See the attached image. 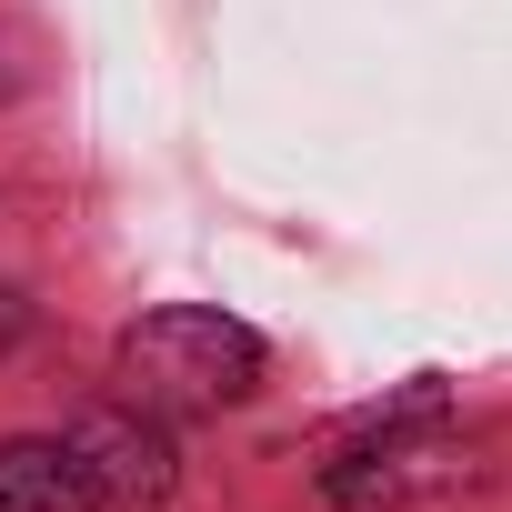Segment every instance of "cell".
<instances>
[{"instance_id": "3957f363", "label": "cell", "mask_w": 512, "mask_h": 512, "mask_svg": "<svg viewBox=\"0 0 512 512\" xmlns=\"http://www.w3.org/2000/svg\"><path fill=\"white\" fill-rule=\"evenodd\" d=\"M71 452L91 462V512H151L171 492V442H161V422L141 402L131 412H91L71 432Z\"/></svg>"}, {"instance_id": "6da1fadb", "label": "cell", "mask_w": 512, "mask_h": 512, "mask_svg": "<svg viewBox=\"0 0 512 512\" xmlns=\"http://www.w3.org/2000/svg\"><path fill=\"white\" fill-rule=\"evenodd\" d=\"M121 382L141 412H231L262 382V332H241L231 312H201V302H171L121 332Z\"/></svg>"}, {"instance_id": "277c9868", "label": "cell", "mask_w": 512, "mask_h": 512, "mask_svg": "<svg viewBox=\"0 0 512 512\" xmlns=\"http://www.w3.org/2000/svg\"><path fill=\"white\" fill-rule=\"evenodd\" d=\"M0 512H91V462L51 432L0 442Z\"/></svg>"}, {"instance_id": "7a4b0ae2", "label": "cell", "mask_w": 512, "mask_h": 512, "mask_svg": "<svg viewBox=\"0 0 512 512\" xmlns=\"http://www.w3.org/2000/svg\"><path fill=\"white\" fill-rule=\"evenodd\" d=\"M462 482H472V452H462V432L432 422V402H402V422H382V442L322 462V492L342 512H392V502H432Z\"/></svg>"}]
</instances>
